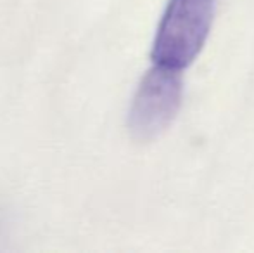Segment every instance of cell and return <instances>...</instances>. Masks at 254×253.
Segmentation results:
<instances>
[{"mask_svg": "<svg viewBox=\"0 0 254 253\" xmlns=\"http://www.w3.org/2000/svg\"><path fill=\"white\" fill-rule=\"evenodd\" d=\"M184 77L182 70L152 63L131 97L127 127L137 142H151L163 135L182 108Z\"/></svg>", "mask_w": 254, "mask_h": 253, "instance_id": "7a4b0ae2", "label": "cell"}, {"mask_svg": "<svg viewBox=\"0 0 254 253\" xmlns=\"http://www.w3.org/2000/svg\"><path fill=\"white\" fill-rule=\"evenodd\" d=\"M214 10L216 0H168L154 35L152 63L187 70L209 38Z\"/></svg>", "mask_w": 254, "mask_h": 253, "instance_id": "6da1fadb", "label": "cell"}]
</instances>
